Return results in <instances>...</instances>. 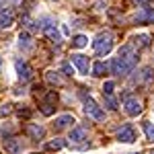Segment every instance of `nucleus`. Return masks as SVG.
<instances>
[{
	"instance_id": "7",
	"label": "nucleus",
	"mask_w": 154,
	"mask_h": 154,
	"mask_svg": "<svg viewBox=\"0 0 154 154\" xmlns=\"http://www.w3.org/2000/svg\"><path fill=\"white\" fill-rule=\"evenodd\" d=\"M14 68H17V74H19L21 80H29V78H31V66H29L27 62L19 60V62L14 64Z\"/></svg>"
},
{
	"instance_id": "4",
	"label": "nucleus",
	"mask_w": 154,
	"mask_h": 154,
	"mask_svg": "<svg viewBox=\"0 0 154 154\" xmlns=\"http://www.w3.org/2000/svg\"><path fill=\"white\" fill-rule=\"evenodd\" d=\"M123 107H125V113L128 115H138L140 111H142V105H140V101L138 99H134V97H123Z\"/></svg>"
},
{
	"instance_id": "16",
	"label": "nucleus",
	"mask_w": 154,
	"mask_h": 154,
	"mask_svg": "<svg viewBox=\"0 0 154 154\" xmlns=\"http://www.w3.org/2000/svg\"><path fill=\"white\" fill-rule=\"evenodd\" d=\"M19 48L21 49H29L31 48V39H29L27 33H21V37H19Z\"/></svg>"
},
{
	"instance_id": "15",
	"label": "nucleus",
	"mask_w": 154,
	"mask_h": 154,
	"mask_svg": "<svg viewBox=\"0 0 154 154\" xmlns=\"http://www.w3.org/2000/svg\"><path fill=\"white\" fill-rule=\"evenodd\" d=\"M45 33H48V37L51 41H60V33H58V29H56V25H48L45 27Z\"/></svg>"
},
{
	"instance_id": "22",
	"label": "nucleus",
	"mask_w": 154,
	"mask_h": 154,
	"mask_svg": "<svg viewBox=\"0 0 154 154\" xmlns=\"http://www.w3.org/2000/svg\"><path fill=\"white\" fill-rule=\"evenodd\" d=\"M103 97H105V103H107L109 109H117V101H115L113 97H107V95H103Z\"/></svg>"
},
{
	"instance_id": "11",
	"label": "nucleus",
	"mask_w": 154,
	"mask_h": 154,
	"mask_svg": "<svg viewBox=\"0 0 154 154\" xmlns=\"http://www.w3.org/2000/svg\"><path fill=\"white\" fill-rule=\"evenodd\" d=\"M4 148H6V152L8 154H17L19 150H23V146H21V142H17V140H6L4 142Z\"/></svg>"
},
{
	"instance_id": "6",
	"label": "nucleus",
	"mask_w": 154,
	"mask_h": 154,
	"mask_svg": "<svg viewBox=\"0 0 154 154\" xmlns=\"http://www.w3.org/2000/svg\"><path fill=\"white\" fill-rule=\"evenodd\" d=\"M70 62L78 68V72L80 74H88V60L84 58V56H80V54H72Z\"/></svg>"
},
{
	"instance_id": "13",
	"label": "nucleus",
	"mask_w": 154,
	"mask_h": 154,
	"mask_svg": "<svg viewBox=\"0 0 154 154\" xmlns=\"http://www.w3.org/2000/svg\"><path fill=\"white\" fill-rule=\"evenodd\" d=\"M107 74V64L105 62H97L93 66V76H105Z\"/></svg>"
},
{
	"instance_id": "26",
	"label": "nucleus",
	"mask_w": 154,
	"mask_h": 154,
	"mask_svg": "<svg viewBox=\"0 0 154 154\" xmlns=\"http://www.w3.org/2000/svg\"><path fill=\"white\" fill-rule=\"evenodd\" d=\"M19 115H21V117H29V111H27V109H21Z\"/></svg>"
},
{
	"instance_id": "18",
	"label": "nucleus",
	"mask_w": 154,
	"mask_h": 154,
	"mask_svg": "<svg viewBox=\"0 0 154 154\" xmlns=\"http://www.w3.org/2000/svg\"><path fill=\"white\" fill-rule=\"evenodd\" d=\"M142 128H144V131H146V136H148L150 140H154V125L152 123H150V121H144Z\"/></svg>"
},
{
	"instance_id": "2",
	"label": "nucleus",
	"mask_w": 154,
	"mask_h": 154,
	"mask_svg": "<svg viewBox=\"0 0 154 154\" xmlns=\"http://www.w3.org/2000/svg\"><path fill=\"white\" fill-rule=\"evenodd\" d=\"M93 48L99 56H105L111 51L113 48V35H111V31H101L99 35L95 37V41H93Z\"/></svg>"
},
{
	"instance_id": "3",
	"label": "nucleus",
	"mask_w": 154,
	"mask_h": 154,
	"mask_svg": "<svg viewBox=\"0 0 154 154\" xmlns=\"http://www.w3.org/2000/svg\"><path fill=\"white\" fill-rule=\"evenodd\" d=\"M80 97H82V101H84V113H86L88 117L97 119V121H103V119H105V111H103L101 107L97 105V103L93 101V99H91V97L84 95V93H80Z\"/></svg>"
},
{
	"instance_id": "27",
	"label": "nucleus",
	"mask_w": 154,
	"mask_h": 154,
	"mask_svg": "<svg viewBox=\"0 0 154 154\" xmlns=\"http://www.w3.org/2000/svg\"><path fill=\"white\" fill-rule=\"evenodd\" d=\"M138 2H144V0H138Z\"/></svg>"
},
{
	"instance_id": "19",
	"label": "nucleus",
	"mask_w": 154,
	"mask_h": 154,
	"mask_svg": "<svg viewBox=\"0 0 154 154\" xmlns=\"http://www.w3.org/2000/svg\"><path fill=\"white\" fill-rule=\"evenodd\" d=\"M11 25H12L11 14H2V17H0V29H6V27H11Z\"/></svg>"
},
{
	"instance_id": "28",
	"label": "nucleus",
	"mask_w": 154,
	"mask_h": 154,
	"mask_svg": "<svg viewBox=\"0 0 154 154\" xmlns=\"http://www.w3.org/2000/svg\"><path fill=\"white\" fill-rule=\"evenodd\" d=\"M150 154H154V150H152V152H150Z\"/></svg>"
},
{
	"instance_id": "10",
	"label": "nucleus",
	"mask_w": 154,
	"mask_h": 154,
	"mask_svg": "<svg viewBox=\"0 0 154 154\" xmlns=\"http://www.w3.org/2000/svg\"><path fill=\"white\" fill-rule=\"evenodd\" d=\"M25 130H27V134H29L33 140H41V138H43V134H45V130H43L41 125H35V123H27V128H25Z\"/></svg>"
},
{
	"instance_id": "25",
	"label": "nucleus",
	"mask_w": 154,
	"mask_h": 154,
	"mask_svg": "<svg viewBox=\"0 0 154 154\" xmlns=\"http://www.w3.org/2000/svg\"><path fill=\"white\" fill-rule=\"evenodd\" d=\"M62 70L66 72L68 76H72V74H74V68H70V64H64V68H62Z\"/></svg>"
},
{
	"instance_id": "29",
	"label": "nucleus",
	"mask_w": 154,
	"mask_h": 154,
	"mask_svg": "<svg viewBox=\"0 0 154 154\" xmlns=\"http://www.w3.org/2000/svg\"><path fill=\"white\" fill-rule=\"evenodd\" d=\"M0 62H2V60H0Z\"/></svg>"
},
{
	"instance_id": "5",
	"label": "nucleus",
	"mask_w": 154,
	"mask_h": 154,
	"mask_svg": "<svg viewBox=\"0 0 154 154\" xmlns=\"http://www.w3.org/2000/svg\"><path fill=\"white\" fill-rule=\"evenodd\" d=\"M117 140L123 142V144L136 142V131H134V128H131V125H123V128L117 131Z\"/></svg>"
},
{
	"instance_id": "23",
	"label": "nucleus",
	"mask_w": 154,
	"mask_h": 154,
	"mask_svg": "<svg viewBox=\"0 0 154 154\" xmlns=\"http://www.w3.org/2000/svg\"><path fill=\"white\" fill-rule=\"evenodd\" d=\"M41 111H43L45 115H51V113H54V105H51V103H43V105H41Z\"/></svg>"
},
{
	"instance_id": "8",
	"label": "nucleus",
	"mask_w": 154,
	"mask_h": 154,
	"mask_svg": "<svg viewBox=\"0 0 154 154\" xmlns=\"http://www.w3.org/2000/svg\"><path fill=\"white\" fill-rule=\"evenodd\" d=\"M70 123H74V117H72V115H60V117H56V121H54V130L56 131L66 130Z\"/></svg>"
},
{
	"instance_id": "17",
	"label": "nucleus",
	"mask_w": 154,
	"mask_h": 154,
	"mask_svg": "<svg viewBox=\"0 0 154 154\" xmlns=\"http://www.w3.org/2000/svg\"><path fill=\"white\" fill-rule=\"evenodd\" d=\"M64 146H66V142L60 140V138H56V140H51V142L48 144V150H62Z\"/></svg>"
},
{
	"instance_id": "24",
	"label": "nucleus",
	"mask_w": 154,
	"mask_h": 154,
	"mask_svg": "<svg viewBox=\"0 0 154 154\" xmlns=\"http://www.w3.org/2000/svg\"><path fill=\"white\" fill-rule=\"evenodd\" d=\"M8 113H11V105H4L0 109V117H4V115H8Z\"/></svg>"
},
{
	"instance_id": "12",
	"label": "nucleus",
	"mask_w": 154,
	"mask_h": 154,
	"mask_svg": "<svg viewBox=\"0 0 154 154\" xmlns=\"http://www.w3.org/2000/svg\"><path fill=\"white\" fill-rule=\"evenodd\" d=\"M84 136H86V130H84V128H74V130L70 131L72 142H80V140H84Z\"/></svg>"
},
{
	"instance_id": "20",
	"label": "nucleus",
	"mask_w": 154,
	"mask_h": 154,
	"mask_svg": "<svg viewBox=\"0 0 154 154\" xmlns=\"http://www.w3.org/2000/svg\"><path fill=\"white\" fill-rule=\"evenodd\" d=\"M45 78H48L51 84H62V78L58 76V72H48V76H45Z\"/></svg>"
},
{
	"instance_id": "1",
	"label": "nucleus",
	"mask_w": 154,
	"mask_h": 154,
	"mask_svg": "<svg viewBox=\"0 0 154 154\" xmlns=\"http://www.w3.org/2000/svg\"><path fill=\"white\" fill-rule=\"evenodd\" d=\"M136 62H138L136 49L131 45H121L117 51V58H113V62H111V72L115 76H125V74H130L134 70Z\"/></svg>"
},
{
	"instance_id": "9",
	"label": "nucleus",
	"mask_w": 154,
	"mask_h": 154,
	"mask_svg": "<svg viewBox=\"0 0 154 154\" xmlns=\"http://www.w3.org/2000/svg\"><path fill=\"white\" fill-rule=\"evenodd\" d=\"M136 23H154V8H144L136 14Z\"/></svg>"
},
{
	"instance_id": "14",
	"label": "nucleus",
	"mask_w": 154,
	"mask_h": 154,
	"mask_svg": "<svg viewBox=\"0 0 154 154\" xmlns=\"http://www.w3.org/2000/svg\"><path fill=\"white\" fill-rule=\"evenodd\" d=\"M72 45H74V48H86V45H88V37H84V35H76L74 37V39H72Z\"/></svg>"
},
{
	"instance_id": "21",
	"label": "nucleus",
	"mask_w": 154,
	"mask_h": 154,
	"mask_svg": "<svg viewBox=\"0 0 154 154\" xmlns=\"http://www.w3.org/2000/svg\"><path fill=\"white\" fill-rule=\"evenodd\" d=\"M113 88H115V84L111 82V80H109V82H105V84H103V95L111 97V95H113Z\"/></svg>"
}]
</instances>
